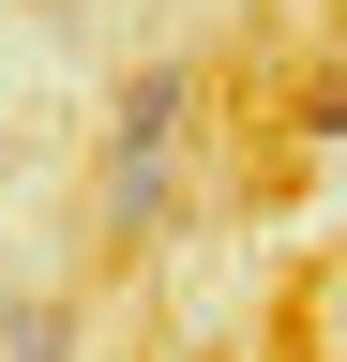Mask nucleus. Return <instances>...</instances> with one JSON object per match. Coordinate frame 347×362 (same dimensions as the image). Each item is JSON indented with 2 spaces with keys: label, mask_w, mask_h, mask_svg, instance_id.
I'll use <instances>...</instances> for the list:
<instances>
[{
  "label": "nucleus",
  "mask_w": 347,
  "mask_h": 362,
  "mask_svg": "<svg viewBox=\"0 0 347 362\" xmlns=\"http://www.w3.org/2000/svg\"><path fill=\"white\" fill-rule=\"evenodd\" d=\"M182 136H196V76L151 61L136 90H121V121H106V242H151V226H166V197H182Z\"/></svg>",
  "instance_id": "f257e3e1"
},
{
  "label": "nucleus",
  "mask_w": 347,
  "mask_h": 362,
  "mask_svg": "<svg viewBox=\"0 0 347 362\" xmlns=\"http://www.w3.org/2000/svg\"><path fill=\"white\" fill-rule=\"evenodd\" d=\"M0 362H76V317H46V302H0Z\"/></svg>",
  "instance_id": "f03ea898"
}]
</instances>
